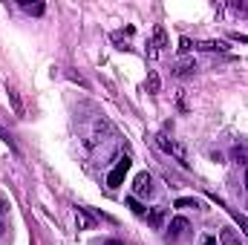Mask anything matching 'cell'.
I'll return each mask as SVG.
<instances>
[{"mask_svg":"<svg viewBox=\"0 0 248 245\" xmlns=\"http://www.w3.org/2000/svg\"><path fill=\"white\" fill-rule=\"evenodd\" d=\"M162 219H165V208H153V211L147 214V222H150L153 228H159V225H162Z\"/></svg>","mask_w":248,"mask_h":245,"instance_id":"30bf717a","label":"cell"},{"mask_svg":"<svg viewBox=\"0 0 248 245\" xmlns=\"http://www.w3.org/2000/svg\"><path fill=\"white\" fill-rule=\"evenodd\" d=\"M162 46H168V35H165L162 26H156V29H153V44H150V55H159Z\"/></svg>","mask_w":248,"mask_h":245,"instance_id":"5b68a950","label":"cell"},{"mask_svg":"<svg viewBox=\"0 0 248 245\" xmlns=\"http://www.w3.org/2000/svg\"><path fill=\"white\" fill-rule=\"evenodd\" d=\"M3 231H6V225H3V222H0V237H3Z\"/></svg>","mask_w":248,"mask_h":245,"instance_id":"7402d4cb","label":"cell"},{"mask_svg":"<svg viewBox=\"0 0 248 245\" xmlns=\"http://www.w3.org/2000/svg\"><path fill=\"white\" fill-rule=\"evenodd\" d=\"M231 41H240V44H248V35H240V32H231Z\"/></svg>","mask_w":248,"mask_h":245,"instance_id":"d6986e66","label":"cell"},{"mask_svg":"<svg viewBox=\"0 0 248 245\" xmlns=\"http://www.w3.org/2000/svg\"><path fill=\"white\" fill-rule=\"evenodd\" d=\"M159 87H162L159 72H156V69H150V72H147V90H150V92H159Z\"/></svg>","mask_w":248,"mask_h":245,"instance_id":"7c38bea8","label":"cell"},{"mask_svg":"<svg viewBox=\"0 0 248 245\" xmlns=\"http://www.w3.org/2000/svg\"><path fill=\"white\" fill-rule=\"evenodd\" d=\"M193 72H196V63L193 61H179L173 66V75H176V78H190Z\"/></svg>","mask_w":248,"mask_h":245,"instance_id":"8992f818","label":"cell"},{"mask_svg":"<svg viewBox=\"0 0 248 245\" xmlns=\"http://www.w3.org/2000/svg\"><path fill=\"white\" fill-rule=\"evenodd\" d=\"M159 147H162L165 153L176 156V162H179L182 168H187V165H190V162H187V150L182 147V144H176L173 138H168V136H159Z\"/></svg>","mask_w":248,"mask_h":245,"instance_id":"6da1fadb","label":"cell"},{"mask_svg":"<svg viewBox=\"0 0 248 245\" xmlns=\"http://www.w3.org/2000/svg\"><path fill=\"white\" fill-rule=\"evenodd\" d=\"M176 208H196V199H176Z\"/></svg>","mask_w":248,"mask_h":245,"instance_id":"2e32d148","label":"cell"},{"mask_svg":"<svg viewBox=\"0 0 248 245\" xmlns=\"http://www.w3.org/2000/svg\"><path fill=\"white\" fill-rule=\"evenodd\" d=\"M187 228H190V225H187L185 216H176V219L170 222V228H168V240H170V243H176V240H179V237L185 234Z\"/></svg>","mask_w":248,"mask_h":245,"instance_id":"277c9868","label":"cell"},{"mask_svg":"<svg viewBox=\"0 0 248 245\" xmlns=\"http://www.w3.org/2000/svg\"><path fill=\"white\" fill-rule=\"evenodd\" d=\"M202 245H217V240H214V237H208V240H205Z\"/></svg>","mask_w":248,"mask_h":245,"instance_id":"ffe728a7","label":"cell"},{"mask_svg":"<svg viewBox=\"0 0 248 245\" xmlns=\"http://www.w3.org/2000/svg\"><path fill=\"white\" fill-rule=\"evenodd\" d=\"M104 245H122V243H116V240H110V243H104Z\"/></svg>","mask_w":248,"mask_h":245,"instance_id":"44dd1931","label":"cell"},{"mask_svg":"<svg viewBox=\"0 0 248 245\" xmlns=\"http://www.w3.org/2000/svg\"><path fill=\"white\" fill-rule=\"evenodd\" d=\"M246 187H248V170H246Z\"/></svg>","mask_w":248,"mask_h":245,"instance_id":"603a6c76","label":"cell"},{"mask_svg":"<svg viewBox=\"0 0 248 245\" xmlns=\"http://www.w3.org/2000/svg\"><path fill=\"white\" fill-rule=\"evenodd\" d=\"M190 38H179V52H190Z\"/></svg>","mask_w":248,"mask_h":245,"instance_id":"e0dca14e","label":"cell"},{"mask_svg":"<svg viewBox=\"0 0 248 245\" xmlns=\"http://www.w3.org/2000/svg\"><path fill=\"white\" fill-rule=\"evenodd\" d=\"M196 49H202V52H225L228 46H225V41H199Z\"/></svg>","mask_w":248,"mask_h":245,"instance_id":"52a82bcc","label":"cell"},{"mask_svg":"<svg viewBox=\"0 0 248 245\" xmlns=\"http://www.w3.org/2000/svg\"><path fill=\"white\" fill-rule=\"evenodd\" d=\"M234 159H248V150L246 147H237V150H234Z\"/></svg>","mask_w":248,"mask_h":245,"instance_id":"ac0fdd59","label":"cell"},{"mask_svg":"<svg viewBox=\"0 0 248 245\" xmlns=\"http://www.w3.org/2000/svg\"><path fill=\"white\" fill-rule=\"evenodd\" d=\"M127 170H130V159L124 156V159L116 162V168L107 173V184H110V187H119V184L124 182V176H127Z\"/></svg>","mask_w":248,"mask_h":245,"instance_id":"7a4b0ae2","label":"cell"},{"mask_svg":"<svg viewBox=\"0 0 248 245\" xmlns=\"http://www.w3.org/2000/svg\"><path fill=\"white\" fill-rule=\"evenodd\" d=\"M234 219H237V225L246 231V237H248V216H243V214H237V211H234Z\"/></svg>","mask_w":248,"mask_h":245,"instance_id":"9a60e30c","label":"cell"},{"mask_svg":"<svg viewBox=\"0 0 248 245\" xmlns=\"http://www.w3.org/2000/svg\"><path fill=\"white\" fill-rule=\"evenodd\" d=\"M9 101H12V107H15V116H23V107H20V98H17V92L9 87Z\"/></svg>","mask_w":248,"mask_h":245,"instance_id":"4fadbf2b","label":"cell"},{"mask_svg":"<svg viewBox=\"0 0 248 245\" xmlns=\"http://www.w3.org/2000/svg\"><path fill=\"white\" fill-rule=\"evenodd\" d=\"M127 205L133 208V214H139V216H147V211L139 205V199H136V196H130V199H127Z\"/></svg>","mask_w":248,"mask_h":245,"instance_id":"5bb4252c","label":"cell"},{"mask_svg":"<svg viewBox=\"0 0 248 245\" xmlns=\"http://www.w3.org/2000/svg\"><path fill=\"white\" fill-rule=\"evenodd\" d=\"M20 6H23V12H29V15H44V12H46V6H44V3H29V0H20Z\"/></svg>","mask_w":248,"mask_h":245,"instance_id":"9c48e42d","label":"cell"},{"mask_svg":"<svg viewBox=\"0 0 248 245\" xmlns=\"http://www.w3.org/2000/svg\"><path fill=\"white\" fill-rule=\"evenodd\" d=\"M153 193V179L150 173H139L136 182H133V196H150Z\"/></svg>","mask_w":248,"mask_h":245,"instance_id":"3957f363","label":"cell"},{"mask_svg":"<svg viewBox=\"0 0 248 245\" xmlns=\"http://www.w3.org/2000/svg\"><path fill=\"white\" fill-rule=\"evenodd\" d=\"M75 222H78V228H81V231H87V228L93 225V219H90V214H87L84 208H78V214H75Z\"/></svg>","mask_w":248,"mask_h":245,"instance_id":"8fae6325","label":"cell"},{"mask_svg":"<svg viewBox=\"0 0 248 245\" xmlns=\"http://www.w3.org/2000/svg\"><path fill=\"white\" fill-rule=\"evenodd\" d=\"M219 243L222 245H243V240H240L231 228H222V231H219Z\"/></svg>","mask_w":248,"mask_h":245,"instance_id":"ba28073f","label":"cell"}]
</instances>
